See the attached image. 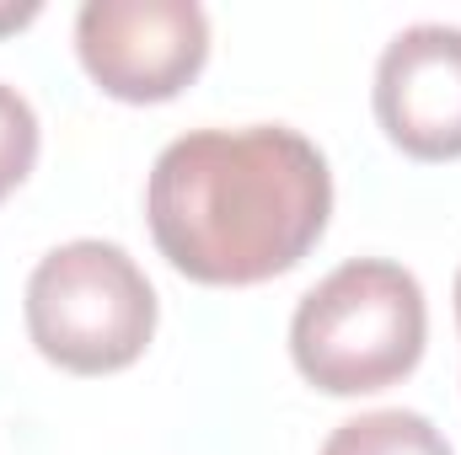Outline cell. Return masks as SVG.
I'll return each instance as SVG.
<instances>
[{
	"label": "cell",
	"instance_id": "obj_1",
	"mask_svg": "<svg viewBox=\"0 0 461 455\" xmlns=\"http://www.w3.org/2000/svg\"><path fill=\"white\" fill-rule=\"evenodd\" d=\"M161 257L194 284H263L290 273L328 230L333 172L285 123L194 129L172 139L145 183Z\"/></svg>",
	"mask_w": 461,
	"mask_h": 455
},
{
	"label": "cell",
	"instance_id": "obj_2",
	"mask_svg": "<svg viewBox=\"0 0 461 455\" xmlns=\"http://www.w3.org/2000/svg\"><path fill=\"white\" fill-rule=\"evenodd\" d=\"M429 343V306L419 279L386 257L333 268L290 322L295 370L328 397H365L408 380Z\"/></svg>",
	"mask_w": 461,
	"mask_h": 455
},
{
	"label": "cell",
	"instance_id": "obj_3",
	"mask_svg": "<svg viewBox=\"0 0 461 455\" xmlns=\"http://www.w3.org/2000/svg\"><path fill=\"white\" fill-rule=\"evenodd\" d=\"M27 333L70 375H113L156 338V290L113 241H65L27 279Z\"/></svg>",
	"mask_w": 461,
	"mask_h": 455
},
{
	"label": "cell",
	"instance_id": "obj_4",
	"mask_svg": "<svg viewBox=\"0 0 461 455\" xmlns=\"http://www.w3.org/2000/svg\"><path fill=\"white\" fill-rule=\"evenodd\" d=\"M76 54L118 103H172L210 59V16L194 0H86Z\"/></svg>",
	"mask_w": 461,
	"mask_h": 455
},
{
	"label": "cell",
	"instance_id": "obj_5",
	"mask_svg": "<svg viewBox=\"0 0 461 455\" xmlns=\"http://www.w3.org/2000/svg\"><path fill=\"white\" fill-rule=\"evenodd\" d=\"M375 118L413 161L461 156V27H408L375 65Z\"/></svg>",
	"mask_w": 461,
	"mask_h": 455
},
{
	"label": "cell",
	"instance_id": "obj_6",
	"mask_svg": "<svg viewBox=\"0 0 461 455\" xmlns=\"http://www.w3.org/2000/svg\"><path fill=\"white\" fill-rule=\"evenodd\" d=\"M322 455H451V445L424 413L381 407V413L339 424L333 440L322 445Z\"/></svg>",
	"mask_w": 461,
	"mask_h": 455
},
{
	"label": "cell",
	"instance_id": "obj_7",
	"mask_svg": "<svg viewBox=\"0 0 461 455\" xmlns=\"http://www.w3.org/2000/svg\"><path fill=\"white\" fill-rule=\"evenodd\" d=\"M38 161V113L16 86H0V199L27 183Z\"/></svg>",
	"mask_w": 461,
	"mask_h": 455
},
{
	"label": "cell",
	"instance_id": "obj_8",
	"mask_svg": "<svg viewBox=\"0 0 461 455\" xmlns=\"http://www.w3.org/2000/svg\"><path fill=\"white\" fill-rule=\"evenodd\" d=\"M38 16V5H0V32H16Z\"/></svg>",
	"mask_w": 461,
	"mask_h": 455
}]
</instances>
